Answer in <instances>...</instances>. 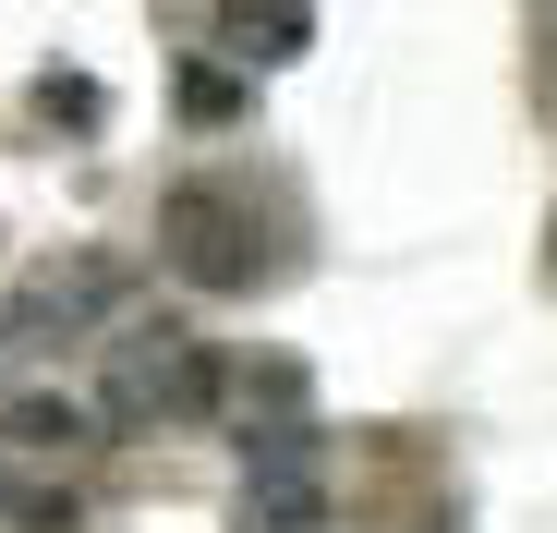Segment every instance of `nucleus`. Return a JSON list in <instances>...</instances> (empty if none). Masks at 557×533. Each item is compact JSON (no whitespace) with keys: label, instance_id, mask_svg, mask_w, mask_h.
Returning a JSON list of instances; mask_svg holds the SVG:
<instances>
[{"label":"nucleus","instance_id":"nucleus-1","mask_svg":"<svg viewBox=\"0 0 557 533\" xmlns=\"http://www.w3.org/2000/svg\"><path fill=\"white\" fill-rule=\"evenodd\" d=\"M304 255V207L243 195V183H170L158 195V280L182 292H278V266Z\"/></svg>","mask_w":557,"mask_h":533},{"label":"nucleus","instance_id":"nucleus-2","mask_svg":"<svg viewBox=\"0 0 557 533\" xmlns=\"http://www.w3.org/2000/svg\"><path fill=\"white\" fill-rule=\"evenodd\" d=\"M110 315H134V280H122V255H37L13 292H0V351H73V339H98Z\"/></svg>","mask_w":557,"mask_h":533},{"label":"nucleus","instance_id":"nucleus-3","mask_svg":"<svg viewBox=\"0 0 557 533\" xmlns=\"http://www.w3.org/2000/svg\"><path fill=\"white\" fill-rule=\"evenodd\" d=\"M98 412H110V436H146V424H207L219 412V351H195V339H122L110 351V388H98Z\"/></svg>","mask_w":557,"mask_h":533},{"label":"nucleus","instance_id":"nucleus-4","mask_svg":"<svg viewBox=\"0 0 557 533\" xmlns=\"http://www.w3.org/2000/svg\"><path fill=\"white\" fill-rule=\"evenodd\" d=\"M327 473H315V424H292V436H243V509H231V533H327Z\"/></svg>","mask_w":557,"mask_h":533},{"label":"nucleus","instance_id":"nucleus-5","mask_svg":"<svg viewBox=\"0 0 557 533\" xmlns=\"http://www.w3.org/2000/svg\"><path fill=\"white\" fill-rule=\"evenodd\" d=\"M219 412H231L243 436H292V424H315L304 351H219Z\"/></svg>","mask_w":557,"mask_h":533},{"label":"nucleus","instance_id":"nucleus-6","mask_svg":"<svg viewBox=\"0 0 557 533\" xmlns=\"http://www.w3.org/2000/svg\"><path fill=\"white\" fill-rule=\"evenodd\" d=\"M219 61L231 73H278V61H304L315 49V0H219Z\"/></svg>","mask_w":557,"mask_h":533},{"label":"nucleus","instance_id":"nucleus-7","mask_svg":"<svg viewBox=\"0 0 557 533\" xmlns=\"http://www.w3.org/2000/svg\"><path fill=\"white\" fill-rule=\"evenodd\" d=\"M98 436H110V412L98 400H73V388H13V400H0V449H98Z\"/></svg>","mask_w":557,"mask_h":533},{"label":"nucleus","instance_id":"nucleus-8","mask_svg":"<svg viewBox=\"0 0 557 533\" xmlns=\"http://www.w3.org/2000/svg\"><path fill=\"white\" fill-rule=\"evenodd\" d=\"M170 110L195 122V134H231V122H255V73H231L219 49H195V61L170 73Z\"/></svg>","mask_w":557,"mask_h":533},{"label":"nucleus","instance_id":"nucleus-9","mask_svg":"<svg viewBox=\"0 0 557 533\" xmlns=\"http://www.w3.org/2000/svg\"><path fill=\"white\" fill-rule=\"evenodd\" d=\"M25 110H37V134H110V85L85 73V61H49Z\"/></svg>","mask_w":557,"mask_h":533},{"label":"nucleus","instance_id":"nucleus-10","mask_svg":"<svg viewBox=\"0 0 557 533\" xmlns=\"http://www.w3.org/2000/svg\"><path fill=\"white\" fill-rule=\"evenodd\" d=\"M0 509H13L25 533H73V521H85V497H73V485H13Z\"/></svg>","mask_w":557,"mask_h":533},{"label":"nucleus","instance_id":"nucleus-11","mask_svg":"<svg viewBox=\"0 0 557 533\" xmlns=\"http://www.w3.org/2000/svg\"><path fill=\"white\" fill-rule=\"evenodd\" d=\"M545 266H557V219H545Z\"/></svg>","mask_w":557,"mask_h":533}]
</instances>
